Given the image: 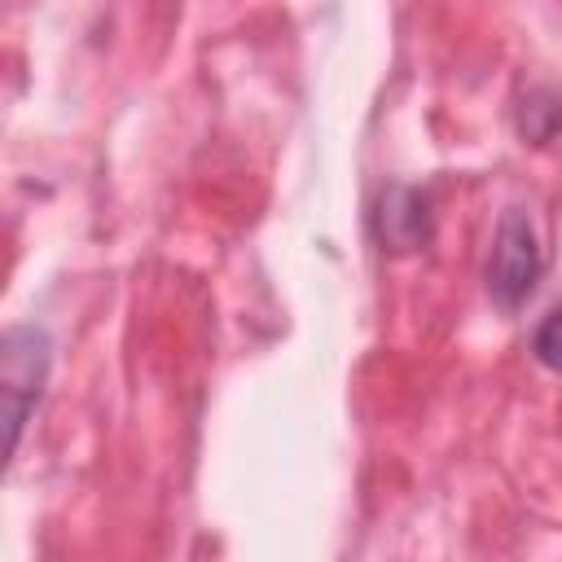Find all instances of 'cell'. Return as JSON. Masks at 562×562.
<instances>
[{
  "mask_svg": "<svg viewBox=\"0 0 562 562\" xmlns=\"http://www.w3.org/2000/svg\"><path fill=\"white\" fill-rule=\"evenodd\" d=\"M540 241H536V228L527 220L522 206H509L496 224V237H492V259H487V294L496 307L505 312H518L536 281H540Z\"/></svg>",
  "mask_w": 562,
  "mask_h": 562,
  "instance_id": "6da1fadb",
  "label": "cell"
},
{
  "mask_svg": "<svg viewBox=\"0 0 562 562\" xmlns=\"http://www.w3.org/2000/svg\"><path fill=\"white\" fill-rule=\"evenodd\" d=\"M48 378V338L35 325H13L0 342V400H4V430H9V452L22 439L26 413L35 408L40 391Z\"/></svg>",
  "mask_w": 562,
  "mask_h": 562,
  "instance_id": "7a4b0ae2",
  "label": "cell"
},
{
  "mask_svg": "<svg viewBox=\"0 0 562 562\" xmlns=\"http://www.w3.org/2000/svg\"><path fill=\"white\" fill-rule=\"evenodd\" d=\"M378 228H382V241L395 246V250L417 246L422 233H426V206H422V198H417L413 189H400V184H395V189L382 198Z\"/></svg>",
  "mask_w": 562,
  "mask_h": 562,
  "instance_id": "3957f363",
  "label": "cell"
},
{
  "mask_svg": "<svg viewBox=\"0 0 562 562\" xmlns=\"http://www.w3.org/2000/svg\"><path fill=\"white\" fill-rule=\"evenodd\" d=\"M531 347H536V360H540L544 369L562 373V307H558V312H549V316L540 321V329H536Z\"/></svg>",
  "mask_w": 562,
  "mask_h": 562,
  "instance_id": "277c9868",
  "label": "cell"
}]
</instances>
